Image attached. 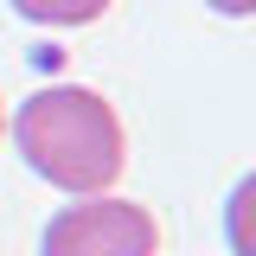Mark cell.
I'll use <instances>...</instances> for the list:
<instances>
[{
  "mask_svg": "<svg viewBox=\"0 0 256 256\" xmlns=\"http://www.w3.org/2000/svg\"><path fill=\"white\" fill-rule=\"evenodd\" d=\"M13 141L38 180H52L58 192H77V198L109 192L128 166L122 116L84 84H52V90L26 96L13 116Z\"/></svg>",
  "mask_w": 256,
  "mask_h": 256,
  "instance_id": "1",
  "label": "cell"
},
{
  "mask_svg": "<svg viewBox=\"0 0 256 256\" xmlns=\"http://www.w3.org/2000/svg\"><path fill=\"white\" fill-rule=\"evenodd\" d=\"M224 237H230L237 256H256V173L237 180V192H230V205H224Z\"/></svg>",
  "mask_w": 256,
  "mask_h": 256,
  "instance_id": "4",
  "label": "cell"
},
{
  "mask_svg": "<svg viewBox=\"0 0 256 256\" xmlns=\"http://www.w3.org/2000/svg\"><path fill=\"white\" fill-rule=\"evenodd\" d=\"M154 250H160L154 212L134 205V198H109V192H90L84 205H64L45 224V244H38V256H154Z\"/></svg>",
  "mask_w": 256,
  "mask_h": 256,
  "instance_id": "2",
  "label": "cell"
},
{
  "mask_svg": "<svg viewBox=\"0 0 256 256\" xmlns=\"http://www.w3.org/2000/svg\"><path fill=\"white\" fill-rule=\"evenodd\" d=\"M13 13L32 26H90L109 13V0H13Z\"/></svg>",
  "mask_w": 256,
  "mask_h": 256,
  "instance_id": "3",
  "label": "cell"
},
{
  "mask_svg": "<svg viewBox=\"0 0 256 256\" xmlns=\"http://www.w3.org/2000/svg\"><path fill=\"white\" fill-rule=\"evenodd\" d=\"M212 13H230V20H244V13H256V0H205Z\"/></svg>",
  "mask_w": 256,
  "mask_h": 256,
  "instance_id": "5",
  "label": "cell"
}]
</instances>
